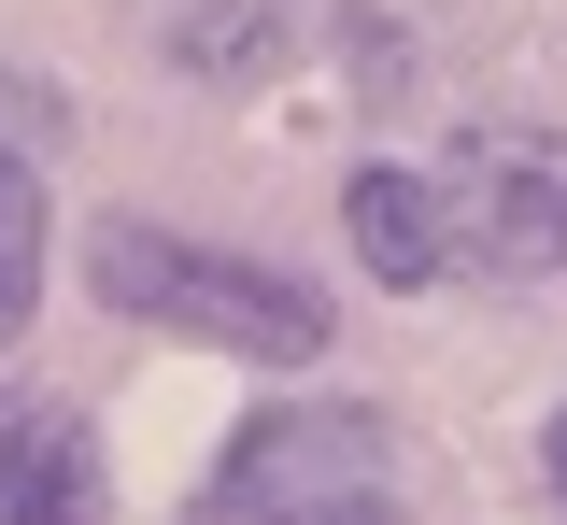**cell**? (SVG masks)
Listing matches in <instances>:
<instances>
[{"mask_svg":"<svg viewBox=\"0 0 567 525\" xmlns=\"http://www.w3.org/2000/svg\"><path fill=\"white\" fill-rule=\"evenodd\" d=\"M29 299H43V171L0 143V341L29 327Z\"/></svg>","mask_w":567,"mask_h":525,"instance_id":"7","label":"cell"},{"mask_svg":"<svg viewBox=\"0 0 567 525\" xmlns=\"http://www.w3.org/2000/svg\"><path fill=\"white\" fill-rule=\"evenodd\" d=\"M100 512H114V483H100L85 412H58V398L0 412V525H100Z\"/></svg>","mask_w":567,"mask_h":525,"instance_id":"4","label":"cell"},{"mask_svg":"<svg viewBox=\"0 0 567 525\" xmlns=\"http://www.w3.org/2000/svg\"><path fill=\"white\" fill-rule=\"evenodd\" d=\"M85 285L128 312V327H171V341H213V356H256V370L327 356V299H312L298 270H256V256L171 241V227H142V214H100Z\"/></svg>","mask_w":567,"mask_h":525,"instance_id":"2","label":"cell"},{"mask_svg":"<svg viewBox=\"0 0 567 525\" xmlns=\"http://www.w3.org/2000/svg\"><path fill=\"white\" fill-rule=\"evenodd\" d=\"M284 58H298V0H185L171 14L185 85H284Z\"/></svg>","mask_w":567,"mask_h":525,"instance_id":"5","label":"cell"},{"mask_svg":"<svg viewBox=\"0 0 567 525\" xmlns=\"http://www.w3.org/2000/svg\"><path fill=\"white\" fill-rule=\"evenodd\" d=\"M440 185V241L454 270L483 285H554L567 270V128H454V156L425 171Z\"/></svg>","mask_w":567,"mask_h":525,"instance_id":"3","label":"cell"},{"mask_svg":"<svg viewBox=\"0 0 567 525\" xmlns=\"http://www.w3.org/2000/svg\"><path fill=\"white\" fill-rule=\"evenodd\" d=\"M398 412L369 398H298V412H256L227 469L199 483L185 525H412V469H398Z\"/></svg>","mask_w":567,"mask_h":525,"instance_id":"1","label":"cell"},{"mask_svg":"<svg viewBox=\"0 0 567 525\" xmlns=\"http://www.w3.org/2000/svg\"><path fill=\"white\" fill-rule=\"evenodd\" d=\"M554 512H567V412H554Z\"/></svg>","mask_w":567,"mask_h":525,"instance_id":"8","label":"cell"},{"mask_svg":"<svg viewBox=\"0 0 567 525\" xmlns=\"http://www.w3.org/2000/svg\"><path fill=\"white\" fill-rule=\"evenodd\" d=\"M341 227H354V256H369L383 285H440V270H454L440 185H425V171H354V185H341Z\"/></svg>","mask_w":567,"mask_h":525,"instance_id":"6","label":"cell"}]
</instances>
